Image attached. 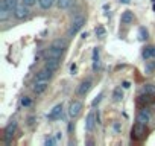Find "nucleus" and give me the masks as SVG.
I'll use <instances>...</instances> for the list:
<instances>
[{
	"label": "nucleus",
	"instance_id": "nucleus-29",
	"mask_svg": "<svg viewBox=\"0 0 155 146\" xmlns=\"http://www.w3.org/2000/svg\"><path fill=\"white\" fill-rule=\"evenodd\" d=\"M23 3H25L26 6H29V8H31V6H34V5L37 3V0H23Z\"/></svg>",
	"mask_w": 155,
	"mask_h": 146
},
{
	"label": "nucleus",
	"instance_id": "nucleus-11",
	"mask_svg": "<svg viewBox=\"0 0 155 146\" xmlns=\"http://www.w3.org/2000/svg\"><path fill=\"white\" fill-rule=\"evenodd\" d=\"M46 67L50 68L52 71H55L58 67H59V58H55V56H49L46 58Z\"/></svg>",
	"mask_w": 155,
	"mask_h": 146
},
{
	"label": "nucleus",
	"instance_id": "nucleus-30",
	"mask_svg": "<svg viewBox=\"0 0 155 146\" xmlns=\"http://www.w3.org/2000/svg\"><path fill=\"white\" fill-rule=\"evenodd\" d=\"M44 144H46V146H52V144H55V138H47V140L44 141Z\"/></svg>",
	"mask_w": 155,
	"mask_h": 146
},
{
	"label": "nucleus",
	"instance_id": "nucleus-18",
	"mask_svg": "<svg viewBox=\"0 0 155 146\" xmlns=\"http://www.w3.org/2000/svg\"><path fill=\"white\" fill-rule=\"evenodd\" d=\"M113 99H114L116 102H120V101L123 99V90H122V87H116V88H114V91H113Z\"/></svg>",
	"mask_w": 155,
	"mask_h": 146
},
{
	"label": "nucleus",
	"instance_id": "nucleus-4",
	"mask_svg": "<svg viewBox=\"0 0 155 146\" xmlns=\"http://www.w3.org/2000/svg\"><path fill=\"white\" fill-rule=\"evenodd\" d=\"M81 111H82V104H81L79 101H73V102L70 104V108H68V116H70L71 119H76L78 116L81 114Z\"/></svg>",
	"mask_w": 155,
	"mask_h": 146
},
{
	"label": "nucleus",
	"instance_id": "nucleus-19",
	"mask_svg": "<svg viewBox=\"0 0 155 146\" xmlns=\"http://www.w3.org/2000/svg\"><path fill=\"white\" fill-rule=\"evenodd\" d=\"M141 91L155 96V84H144V85L141 87Z\"/></svg>",
	"mask_w": 155,
	"mask_h": 146
},
{
	"label": "nucleus",
	"instance_id": "nucleus-13",
	"mask_svg": "<svg viewBox=\"0 0 155 146\" xmlns=\"http://www.w3.org/2000/svg\"><path fill=\"white\" fill-rule=\"evenodd\" d=\"M47 87H49V81H35V84H34V91H35L37 95H41V93L46 91Z\"/></svg>",
	"mask_w": 155,
	"mask_h": 146
},
{
	"label": "nucleus",
	"instance_id": "nucleus-14",
	"mask_svg": "<svg viewBox=\"0 0 155 146\" xmlns=\"http://www.w3.org/2000/svg\"><path fill=\"white\" fill-rule=\"evenodd\" d=\"M62 52H64V49H62V47L52 44V46L49 47V53H47V55H49V56H55V58H61Z\"/></svg>",
	"mask_w": 155,
	"mask_h": 146
},
{
	"label": "nucleus",
	"instance_id": "nucleus-12",
	"mask_svg": "<svg viewBox=\"0 0 155 146\" xmlns=\"http://www.w3.org/2000/svg\"><path fill=\"white\" fill-rule=\"evenodd\" d=\"M11 14H12V12L8 9L6 2H5V0H2V2H0V20H2V22L8 20V17H9Z\"/></svg>",
	"mask_w": 155,
	"mask_h": 146
},
{
	"label": "nucleus",
	"instance_id": "nucleus-24",
	"mask_svg": "<svg viewBox=\"0 0 155 146\" xmlns=\"http://www.w3.org/2000/svg\"><path fill=\"white\" fill-rule=\"evenodd\" d=\"M52 44H55V46H59V47H62V49H65V47H67V41H65V40H61V38L55 40Z\"/></svg>",
	"mask_w": 155,
	"mask_h": 146
},
{
	"label": "nucleus",
	"instance_id": "nucleus-27",
	"mask_svg": "<svg viewBox=\"0 0 155 146\" xmlns=\"http://www.w3.org/2000/svg\"><path fill=\"white\" fill-rule=\"evenodd\" d=\"M31 104H32V101H31V98H29V96L21 98V105H23V107H31Z\"/></svg>",
	"mask_w": 155,
	"mask_h": 146
},
{
	"label": "nucleus",
	"instance_id": "nucleus-16",
	"mask_svg": "<svg viewBox=\"0 0 155 146\" xmlns=\"http://www.w3.org/2000/svg\"><path fill=\"white\" fill-rule=\"evenodd\" d=\"M101 68V59H99V49L96 47L93 50V70L97 71Z\"/></svg>",
	"mask_w": 155,
	"mask_h": 146
},
{
	"label": "nucleus",
	"instance_id": "nucleus-15",
	"mask_svg": "<svg viewBox=\"0 0 155 146\" xmlns=\"http://www.w3.org/2000/svg\"><path fill=\"white\" fill-rule=\"evenodd\" d=\"M120 22H122L123 25H131V23L134 22V14H132L131 11H125V12H122Z\"/></svg>",
	"mask_w": 155,
	"mask_h": 146
},
{
	"label": "nucleus",
	"instance_id": "nucleus-26",
	"mask_svg": "<svg viewBox=\"0 0 155 146\" xmlns=\"http://www.w3.org/2000/svg\"><path fill=\"white\" fill-rule=\"evenodd\" d=\"M96 35H97L99 38L105 37V28H104V26H97V28H96Z\"/></svg>",
	"mask_w": 155,
	"mask_h": 146
},
{
	"label": "nucleus",
	"instance_id": "nucleus-6",
	"mask_svg": "<svg viewBox=\"0 0 155 146\" xmlns=\"http://www.w3.org/2000/svg\"><path fill=\"white\" fill-rule=\"evenodd\" d=\"M91 84H93V81L90 78H87L85 81H82L79 84V87H78V95H79V96H85L88 93V90L91 88Z\"/></svg>",
	"mask_w": 155,
	"mask_h": 146
},
{
	"label": "nucleus",
	"instance_id": "nucleus-22",
	"mask_svg": "<svg viewBox=\"0 0 155 146\" xmlns=\"http://www.w3.org/2000/svg\"><path fill=\"white\" fill-rule=\"evenodd\" d=\"M150 96H152V95H147V93H143V91H141V95L138 96V102H141V104H149V102L152 101Z\"/></svg>",
	"mask_w": 155,
	"mask_h": 146
},
{
	"label": "nucleus",
	"instance_id": "nucleus-17",
	"mask_svg": "<svg viewBox=\"0 0 155 146\" xmlns=\"http://www.w3.org/2000/svg\"><path fill=\"white\" fill-rule=\"evenodd\" d=\"M143 58H144V59L155 58V46H147V47H144V50H143Z\"/></svg>",
	"mask_w": 155,
	"mask_h": 146
},
{
	"label": "nucleus",
	"instance_id": "nucleus-20",
	"mask_svg": "<svg viewBox=\"0 0 155 146\" xmlns=\"http://www.w3.org/2000/svg\"><path fill=\"white\" fill-rule=\"evenodd\" d=\"M73 3H74V0H58L59 9H68Z\"/></svg>",
	"mask_w": 155,
	"mask_h": 146
},
{
	"label": "nucleus",
	"instance_id": "nucleus-31",
	"mask_svg": "<svg viewBox=\"0 0 155 146\" xmlns=\"http://www.w3.org/2000/svg\"><path fill=\"white\" fill-rule=\"evenodd\" d=\"M101 99H102V93H101V95H99V96H97V98H96L94 101H93V107H96V105H97V104L101 102Z\"/></svg>",
	"mask_w": 155,
	"mask_h": 146
},
{
	"label": "nucleus",
	"instance_id": "nucleus-9",
	"mask_svg": "<svg viewBox=\"0 0 155 146\" xmlns=\"http://www.w3.org/2000/svg\"><path fill=\"white\" fill-rule=\"evenodd\" d=\"M61 114H62V104H58L52 108V111L47 114V117H49V120H56L61 117Z\"/></svg>",
	"mask_w": 155,
	"mask_h": 146
},
{
	"label": "nucleus",
	"instance_id": "nucleus-23",
	"mask_svg": "<svg viewBox=\"0 0 155 146\" xmlns=\"http://www.w3.org/2000/svg\"><path fill=\"white\" fill-rule=\"evenodd\" d=\"M5 2H6V6H8V9H9L11 12H15V9H17V6H18L17 0H5Z\"/></svg>",
	"mask_w": 155,
	"mask_h": 146
},
{
	"label": "nucleus",
	"instance_id": "nucleus-28",
	"mask_svg": "<svg viewBox=\"0 0 155 146\" xmlns=\"http://www.w3.org/2000/svg\"><path fill=\"white\" fill-rule=\"evenodd\" d=\"M138 35H140V40H146V38H147V31H146L144 28H140Z\"/></svg>",
	"mask_w": 155,
	"mask_h": 146
},
{
	"label": "nucleus",
	"instance_id": "nucleus-2",
	"mask_svg": "<svg viewBox=\"0 0 155 146\" xmlns=\"http://www.w3.org/2000/svg\"><path fill=\"white\" fill-rule=\"evenodd\" d=\"M15 131H17V122H15V120H11V122L6 125L5 131H3V138H5V141H6V143H9V141L12 140V137H14Z\"/></svg>",
	"mask_w": 155,
	"mask_h": 146
},
{
	"label": "nucleus",
	"instance_id": "nucleus-7",
	"mask_svg": "<svg viewBox=\"0 0 155 146\" xmlns=\"http://www.w3.org/2000/svg\"><path fill=\"white\" fill-rule=\"evenodd\" d=\"M149 120H150V113H149V110H147V108L140 110L138 114H137V122L141 123V125H147Z\"/></svg>",
	"mask_w": 155,
	"mask_h": 146
},
{
	"label": "nucleus",
	"instance_id": "nucleus-8",
	"mask_svg": "<svg viewBox=\"0 0 155 146\" xmlns=\"http://www.w3.org/2000/svg\"><path fill=\"white\" fill-rule=\"evenodd\" d=\"M52 70L50 68H47V67H44L43 70H40L38 73H37V78H35V81H49L50 78H52Z\"/></svg>",
	"mask_w": 155,
	"mask_h": 146
},
{
	"label": "nucleus",
	"instance_id": "nucleus-32",
	"mask_svg": "<svg viewBox=\"0 0 155 146\" xmlns=\"http://www.w3.org/2000/svg\"><path fill=\"white\" fill-rule=\"evenodd\" d=\"M122 87H123V88H129V87H131V84H129L128 81H125V82L122 84Z\"/></svg>",
	"mask_w": 155,
	"mask_h": 146
},
{
	"label": "nucleus",
	"instance_id": "nucleus-10",
	"mask_svg": "<svg viewBox=\"0 0 155 146\" xmlns=\"http://www.w3.org/2000/svg\"><path fill=\"white\" fill-rule=\"evenodd\" d=\"M28 8H29V6H26L25 3L18 5V6H17V9H15V12H14V15H15L18 20H21V18L28 17V14H29V9H28Z\"/></svg>",
	"mask_w": 155,
	"mask_h": 146
},
{
	"label": "nucleus",
	"instance_id": "nucleus-3",
	"mask_svg": "<svg viewBox=\"0 0 155 146\" xmlns=\"http://www.w3.org/2000/svg\"><path fill=\"white\" fill-rule=\"evenodd\" d=\"M144 135H146V125H141V123L137 122L132 128V138L134 140H141Z\"/></svg>",
	"mask_w": 155,
	"mask_h": 146
},
{
	"label": "nucleus",
	"instance_id": "nucleus-1",
	"mask_svg": "<svg viewBox=\"0 0 155 146\" xmlns=\"http://www.w3.org/2000/svg\"><path fill=\"white\" fill-rule=\"evenodd\" d=\"M84 23H85V18H84L82 15L74 17V18H73V22H71V25H70V28H68V35H70V37L76 35L78 32H79V31L82 29Z\"/></svg>",
	"mask_w": 155,
	"mask_h": 146
},
{
	"label": "nucleus",
	"instance_id": "nucleus-25",
	"mask_svg": "<svg viewBox=\"0 0 155 146\" xmlns=\"http://www.w3.org/2000/svg\"><path fill=\"white\" fill-rule=\"evenodd\" d=\"M153 67H155V64H153V62H150V61H147V62H146V65H144V71L149 75V73H152Z\"/></svg>",
	"mask_w": 155,
	"mask_h": 146
},
{
	"label": "nucleus",
	"instance_id": "nucleus-33",
	"mask_svg": "<svg viewBox=\"0 0 155 146\" xmlns=\"http://www.w3.org/2000/svg\"><path fill=\"white\" fill-rule=\"evenodd\" d=\"M122 3H125V5H128V3H131V0H120Z\"/></svg>",
	"mask_w": 155,
	"mask_h": 146
},
{
	"label": "nucleus",
	"instance_id": "nucleus-5",
	"mask_svg": "<svg viewBox=\"0 0 155 146\" xmlns=\"http://www.w3.org/2000/svg\"><path fill=\"white\" fill-rule=\"evenodd\" d=\"M96 123H97V117H96V113L94 111H90L88 113V116H87V119H85V129L90 132V131H93L94 129V126H96Z\"/></svg>",
	"mask_w": 155,
	"mask_h": 146
},
{
	"label": "nucleus",
	"instance_id": "nucleus-21",
	"mask_svg": "<svg viewBox=\"0 0 155 146\" xmlns=\"http://www.w3.org/2000/svg\"><path fill=\"white\" fill-rule=\"evenodd\" d=\"M38 3H40L41 9H49L55 3V0H38Z\"/></svg>",
	"mask_w": 155,
	"mask_h": 146
}]
</instances>
